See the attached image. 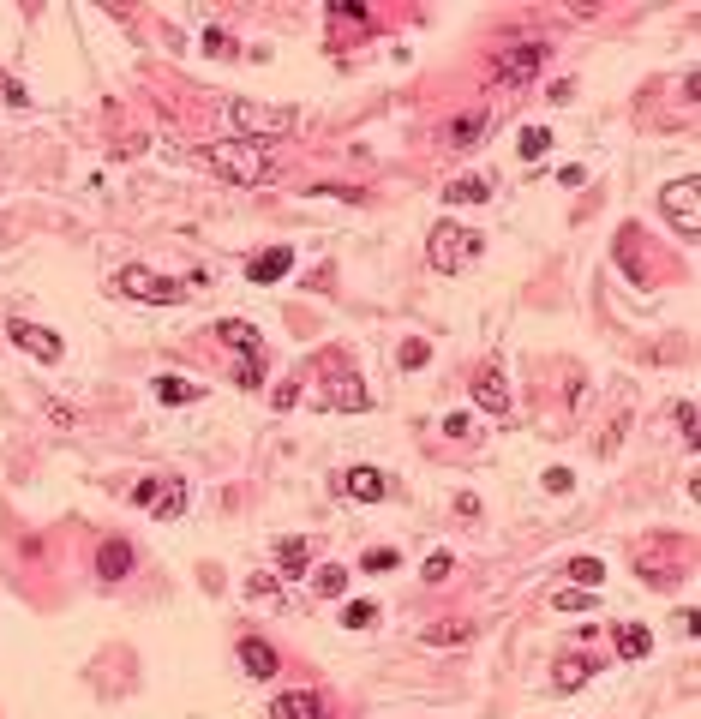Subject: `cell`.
Segmentation results:
<instances>
[{
  "label": "cell",
  "instance_id": "cell-1",
  "mask_svg": "<svg viewBox=\"0 0 701 719\" xmlns=\"http://www.w3.org/2000/svg\"><path fill=\"white\" fill-rule=\"evenodd\" d=\"M204 162H210L216 174L240 180V186L270 180V150H264V144H246V138H234V144H204Z\"/></svg>",
  "mask_w": 701,
  "mask_h": 719
},
{
  "label": "cell",
  "instance_id": "cell-2",
  "mask_svg": "<svg viewBox=\"0 0 701 719\" xmlns=\"http://www.w3.org/2000/svg\"><path fill=\"white\" fill-rule=\"evenodd\" d=\"M426 258H432V270L456 276V270H468V264L480 258V234H474V228H462V222H438V228H432V240H426Z\"/></svg>",
  "mask_w": 701,
  "mask_h": 719
},
{
  "label": "cell",
  "instance_id": "cell-3",
  "mask_svg": "<svg viewBox=\"0 0 701 719\" xmlns=\"http://www.w3.org/2000/svg\"><path fill=\"white\" fill-rule=\"evenodd\" d=\"M216 336H222L228 348H240V378H234V384H240V390H258V384H264V336H258L246 318H222Z\"/></svg>",
  "mask_w": 701,
  "mask_h": 719
},
{
  "label": "cell",
  "instance_id": "cell-4",
  "mask_svg": "<svg viewBox=\"0 0 701 719\" xmlns=\"http://www.w3.org/2000/svg\"><path fill=\"white\" fill-rule=\"evenodd\" d=\"M228 126L246 138V144H264V138H282L294 126V108H264V102H234L228 108Z\"/></svg>",
  "mask_w": 701,
  "mask_h": 719
},
{
  "label": "cell",
  "instance_id": "cell-5",
  "mask_svg": "<svg viewBox=\"0 0 701 719\" xmlns=\"http://www.w3.org/2000/svg\"><path fill=\"white\" fill-rule=\"evenodd\" d=\"M114 294H126V300H144V306H180V300H186V288H180V282H168V276H150L144 264H126V270H114Z\"/></svg>",
  "mask_w": 701,
  "mask_h": 719
},
{
  "label": "cell",
  "instance_id": "cell-6",
  "mask_svg": "<svg viewBox=\"0 0 701 719\" xmlns=\"http://www.w3.org/2000/svg\"><path fill=\"white\" fill-rule=\"evenodd\" d=\"M660 204H666V216L678 222V234H684V240H696V234H701V186H696V180H672V186L660 192Z\"/></svg>",
  "mask_w": 701,
  "mask_h": 719
},
{
  "label": "cell",
  "instance_id": "cell-7",
  "mask_svg": "<svg viewBox=\"0 0 701 719\" xmlns=\"http://www.w3.org/2000/svg\"><path fill=\"white\" fill-rule=\"evenodd\" d=\"M540 60H546V42H516L492 60V84H528L540 72Z\"/></svg>",
  "mask_w": 701,
  "mask_h": 719
},
{
  "label": "cell",
  "instance_id": "cell-8",
  "mask_svg": "<svg viewBox=\"0 0 701 719\" xmlns=\"http://www.w3.org/2000/svg\"><path fill=\"white\" fill-rule=\"evenodd\" d=\"M6 336H12L24 354H36L42 366H54V360H60V336H54V330H42V324H30V318H12V324H6Z\"/></svg>",
  "mask_w": 701,
  "mask_h": 719
},
{
  "label": "cell",
  "instance_id": "cell-9",
  "mask_svg": "<svg viewBox=\"0 0 701 719\" xmlns=\"http://www.w3.org/2000/svg\"><path fill=\"white\" fill-rule=\"evenodd\" d=\"M288 270H294V252H288V246H270V252H252V258H246V282H258V288H264V282H282Z\"/></svg>",
  "mask_w": 701,
  "mask_h": 719
},
{
  "label": "cell",
  "instance_id": "cell-10",
  "mask_svg": "<svg viewBox=\"0 0 701 719\" xmlns=\"http://www.w3.org/2000/svg\"><path fill=\"white\" fill-rule=\"evenodd\" d=\"M384 492H390V480L378 468H348L342 474V498H354V504H378Z\"/></svg>",
  "mask_w": 701,
  "mask_h": 719
},
{
  "label": "cell",
  "instance_id": "cell-11",
  "mask_svg": "<svg viewBox=\"0 0 701 719\" xmlns=\"http://www.w3.org/2000/svg\"><path fill=\"white\" fill-rule=\"evenodd\" d=\"M474 402H480L486 414H510V384H504V372H498V366H486V372H480Z\"/></svg>",
  "mask_w": 701,
  "mask_h": 719
},
{
  "label": "cell",
  "instance_id": "cell-12",
  "mask_svg": "<svg viewBox=\"0 0 701 719\" xmlns=\"http://www.w3.org/2000/svg\"><path fill=\"white\" fill-rule=\"evenodd\" d=\"M240 666H246V678H276V648L264 636H246L240 642Z\"/></svg>",
  "mask_w": 701,
  "mask_h": 719
},
{
  "label": "cell",
  "instance_id": "cell-13",
  "mask_svg": "<svg viewBox=\"0 0 701 719\" xmlns=\"http://www.w3.org/2000/svg\"><path fill=\"white\" fill-rule=\"evenodd\" d=\"M96 576H102V582H120V576H132V546H126V540H108V546L96 552Z\"/></svg>",
  "mask_w": 701,
  "mask_h": 719
},
{
  "label": "cell",
  "instance_id": "cell-14",
  "mask_svg": "<svg viewBox=\"0 0 701 719\" xmlns=\"http://www.w3.org/2000/svg\"><path fill=\"white\" fill-rule=\"evenodd\" d=\"M270 719H324V708H318V696H312V690H288V696H276Z\"/></svg>",
  "mask_w": 701,
  "mask_h": 719
},
{
  "label": "cell",
  "instance_id": "cell-15",
  "mask_svg": "<svg viewBox=\"0 0 701 719\" xmlns=\"http://www.w3.org/2000/svg\"><path fill=\"white\" fill-rule=\"evenodd\" d=\"M330 408H348V414H360V408H372V390H366L354 372H342V378H336V390H330Z\"/></svg>",
  "mask_w": 701,
  "mask_h": 719
},
{
  "label": "cell",
  "instance_id": "cell-16",
  "mask_svg": "<svg viewBox=\"0 0 701 719\" xmlns=\"http://www.w3.org/2000/svg\"><path fill=\"white\" fill-rule=\"evenodd\" d=\"M468 636H474V624H462V618H438L420 630V642H432V648H462Z\"/></svg>",
  "mask_w": 701,
  "mask_h": 719
},
{
  "label": "cell",
  "instance_id": "cell-17",
  "mask_svg": "<svg viewBox=\"0 0 701 719\" xmlns=\"http://www.w3.org/2000/svg\"><path fill=\"white\" fill-rule=\"evenodd\" d=\"M648 654H654V630L618 624V660H648Z\"/></svg>",
  "mask_w": 701,
  "mask_h": 719
},
{
  "label": "cell",
  "instance_id": "cell-18",
  "mask_svg": "<svg viewBox=\"0 0 701 719\" xmlns=\"http://www.w3.org/2000/svg\"><path fill=\"white\" fill-rule=\"evenodd\" d=\"M198 396H204V384H192V378H174V372L156 378V402H198Z\"/></svg>",
  "mask_w": 701,
  "mask_h": 719
},
{
  "label": "cell",
  "instance_id": "cell-19",
  "mask_svg": "<svg viewBox=\"0 0 701 719\" xmlns=\"http://www.w3.org/2000/svg\"><path fill=\"white\" fill-rule=\"evenodd\" d=\"M312 594H318V600H342V594H348V570H342V564L312 570Z\"/></svg>",
  "mask_w": 701,
  "mask_h": 719
},
{
  "label": "cell",
  "instance_id": "cell-20",
  "mask_svg": "<svg viewBox=\"0 0 701 719\" xmlns=\"http://www.w3.org/2000/svg\"><path fill=\"white\" fill-rule=\"evenodd\" d=\"M564 576H570L576 588H588V594H594V588L606 582V564H600V558H570V564H564Z\"/></svg>",
  "mask_w": 701,
  "mask_h": 719
},
{
  "label": "cell",
  "instance_id": "cell-21",
  "mask_svg": "<svg viewBox=\"0 0 701 719\" xmlns=\"http://www.w3.org/2000/svg\"><path fill=\"white\" fill-rule=\"evenodd\" d=\"M480 132H486V114H456V120H450V132H444V138H450V144H456V150H468V144H474V138H480Z\"/></svg>",
  "mask_w": 701,
  "mask_h": 719
},
{
  "label": "cell",
  "instance_id": "cell-22",
  "mask_svg": "<svg viewBox=\"0 0 701 719\" xmlns=\"http://www.w3.org/2000/svg\"><path fill=\"white\" fill-rule=\"evenodd\" d=\"M444 198H450V204H486V198H492V186L468 174V180H450V186H444Z\"/></svg>",
  "mask_w": 701,
  "mask_h": 719
},
{
  "label": "cell",
  "instance_id": "cell-23",
  "mask_svg": "<svg viewBox=\"0 0 701 719\" xmlns=\"http://www.w3.org/2000/svg\"><path fill=\"white\" fill-rule=\"evenodd\" d=\"M378 624V606L372 600H348L342 606V630H372Z\"/></svg>",
  "mask_w": 701,
  "mask_h": 719
},
{
  "label": "cell",
  "instance_id": "cell-24",
  "mask_svg": "<svg viewBox=\"0 0 701 719\" xmlns=\"http://www.w3.org/2000/svg\"><path fill=\"white\" fill-rule=\"evenodd\" d=\"M162 486H168V492L156 498V516H162V522H174V516L186 510V486H180V480H162Z\"/></svg>",
  "mask_w": 701,
  "mask_h": 719
},
{
  "label": "cell",
  "instance_id": "cell-25",
  "mask_svg": "<svg viewBox=\"0 0 701 719\" xmlns=\"http://www.w3.org/2000/svg\"><path fill=\"white\" fill-rule=\"evenodd\" d=\"M588 672H594L588 660H564V666H558V678H552V690H582V684H588Z\"/></svg>",
  "mask_w": 701,
  "mask_h": 719
},
{
  "label": "cell",
  "instance_id": "cell-26",
  "mask_svg": "<svg viewBox=\"0 0 701 719\" xmlns=\"http://www.w3.org/2000/svg\"><path fill=\"white\" fill-rule=\"evenodd\" d=\"M276 558H282V570H288V576H306V540H282V546H276Z\"/></svg>",
  "mask_w": 701,
  "mask_h": 719
},
{
  "label": "cell",
  "instance_id": "cell-27",
  "mask_svg": "<svg viewBox=\"0 0 701 719\" xmlns=\"http://www.w3.org/2000/svg\"><path fill=\"white\" fill-rule=\"evenodd\" d=\"M546 144H552V132H546V126H528V132H522V156H528V162H540V156H546Z\"/></svg>",
  "mask_w": 701,
  "mask_h": 719
},
{
  "label": "cell",
  "instance_id": "cell-28",
  "mask_svg": "<svg viewBox=\"0 0 701 719\" xmlns=\"http://www.w3.org/2000/svg\"><path fill=\"white\" fill-rule=\"evenodd\" d=\"M396 564H402V552H390V546H378V552L366 546V558H360V570H366V576H372V570H396Z\"/></svg>",
  "mask_w": 701,
  "mask_h": 719
},
{
  "label": "cell",
  "instance_id": "cell-29",
  "mask_svg": "<svg viewBox=\"0 0 701 719\" xmlns=\"http://www.w3.org/2000/svg\"><path fill=\"white\" fill-rule=\"evenodd\" d=\"M420 576H426V582H450V576H456V558H450V552H432Z\"/></svg>",
  "mask_w": 701,
  "mask_h": 719
},
{
  "label": "cell",
  "instance_id": "cell-30",
  "mask_svg": "<svg viewBox=\"0 0 701 719\" xmlns=\"http://www.w3.org/2000/svg\"><path fill=\"white\" fill-rule=\"evenodd\" d=\"M588 600H594L588 588H558V594H552V606H558V612H582Z\"/></svg>",
  "mask_w": 701,
  "mask_h": 719
},
{
  "label": "cell",
  "instance_id": "cell-31",
  "mask_svg": "<svg viewBox=\"0 0 701 719\" xmlns=\"http://www.w3.org/2000/svg\"><path fill=\"white\" fill-rule=\"evenodd\" d=\"M0 102H12V108H24V102H30V90H24V84H18L12 72H0Z\"/></svg>",
  "mask_w": 701,
  "mask_h": 719
},
{
  "label": "cell",
  "instance_id": "cell-32",
  "mask_svg": "<svg viewBox=\"0 0 701 719\" xmlns=\"http://www.w3.org/2000/svg\"><path fill=\"white\" fill-rule=\"evenodd\" d=\"M330 18H336V24H366V30H372V12H366V6H330Z\"/></svg>",
  "mask_w": 701,
  "mask_h": 719
},
{
  "label": "cell",
  "instance_id": "cell-33",
  "mask_svg": "<svg viewBox=\"0 0 701 719\" xmlns=\"http://www.w3.org/2000/svg\"><path fill=\"white\" fill-rule=\"evenodd\" d=\"M426 354H432L426 342H402V354H396V360H402V366H426Z\"/></svg>",
  "mask_w": 701,
  "mask_h": 719
},
{
  "label": "cell",
  "instance_id": "cell-34",
  "mask_svg": "<svg viewBox=\"0 0 701 719\" xmlns=\"http://www.w3.org/2000/svg\"><path fill=\"white\" fill-rule=\"evenodd\" d=\"M204 48H210V54H234V42H228V36H222V30H216V24H210V30H204Z\"/></svg>",
  "mask_w": 701,
  "mask_h": 719
},
{
  "label": "cell",
  "instance_id": "cell-35",
  "mask_svg": "<svg viewBox=\"0 0 701 719\" xmlns=\"http://www.w3.org/2000/svg\"><path fill=\"white\" fill-rule=\"evenodd\" d=\"M678 432L696 444V408H690V402H678Z\"/></svg>",
  "mask_w": 701,
  "mask_h": 719
},
{
  "label": "cell",
  "instance_id": "cell-36",
  "mask_svg": "<svg viewBox=\"0 0 701 719\" xmlns=\"http://www.w3.org/2000/svg\"><path fill=\"white\" fill-rule=\"evenodd\" d=\"M132 498H138V504H156V498H162V480H138Z\"/></svg>",
  "mask_w": 701,
  "mask_h": 719
},
{
  "label": "cell",
  "instance_id": "cell-37",
  "mask_svg": "<svg viewBox=\"0 0 701 719\" xmlns=\"http://www.w3.org/2000/svg\"><path fill=\"white\" fill-rule=\"evenodd\" d=\"M546 492H570V468H546Z\"/></svg>",
  "mask_w": 701,
  "mask_h": 719
}]
</instances>
